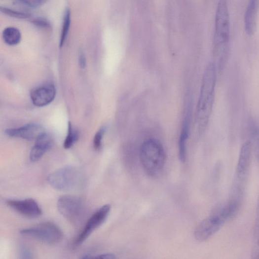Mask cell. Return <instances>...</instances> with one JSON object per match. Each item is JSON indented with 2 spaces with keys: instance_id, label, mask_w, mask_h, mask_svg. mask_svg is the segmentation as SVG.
Wrapping results in <instances>:
<instances>
[{
  "instance_id": "obj_15",
  "label": "cell",
  "mask_w": 259,
  "mask_h": 259,
  "mask_svg": "<svg viewBox=\"0 0 259 259\" xmlns=\"http://www.w3.org/2000/svg\"><path fill=\"white\" fill-rule=\"evenodd\" d=\"M259 0H249L245 15V31L249 36L254 34L257 21Z\"/></svg>"
},
{
  "instance_id": "obj_5",
  "label": "cell",
  "mask_w": 259,
  "mask_h": 259,
  "mask_svg": "<svg viewBox=\"0 0 259 259\" xmlns=\"http://www.w3.org/2000/svg\"><path fill=\"white\" fill-rule=\"evenodd\" d=\"M85 179L83 172L77 167L66 166L51 173L48 181L56 189L69 191L83 187Z\"/></svg>"
},
{
  "instance_id": "obj_23",
  "label": "cell",
  "mask_w": 259,
  "mask_h": 259,
  "mask_svg": "<svg viewBox=\"0 0 259 259\" xmlns=\"http://www.w3.org/2000/svg\"><path fill=\"white\" fill-rule=\"evenodd\" d=\"M78 63L79 67L82 69H85L86 66V60L83 52H79L78 57Z\"/></svg>"
},
{
  "instance_id": "obj_6",
  "label": "cell",
  "mask_w": 259,
  "mask_h": 259,
  "mask_svg": "<svg viewBox=\"0 0 259 259\" xmlns=\"http://www.w3.org/2000/svg\"><path fill=\"white\" fill-rule=\"evenodd\" d=\"M59 212L70 223H80L87 213V207L83 199L74 195H64L57 202Z\"/></svg>"
},
{
  "instance_id": "obj_18",
  "label": "cell",
  "mask_w": 259,
  "mask_h": 259,
  "mask_svg": "<svg viewBox=\"0 0 259 259\" xmlns=\"http://www.w3.org/2000/svg\"><path fill=\"white\" fill-rule=\"evenodd\" d=\"M79 134L78 131L73 128L71 123L69 124L68 133L64 145L65 149L71 148L78 141Z\"/></svg>"
},
{
  "instance_id": "obj_8",
  "label": "cell",
  "mask_w": 259,
  "mask_h": 259,
  "mask_svg": "<svg viewBox=\"0 0 259 259\" xmlns=\"http://www.w3.org/2000/svg\"><path fill=\"white\" fill-rule=\"evenodd\" d=\"M109 204L102 206L90 218L81 232L77 236L74 242L76 246L82 244L91 234L106 221L111 211Z\"/></svg>"
},
{
  "instance_id": "obj_1",
  "label": "cell",
  "mask_w": 259,
  "mask_h": 259,
  "mask_svg": "<svg viewBox=\"0 0 259 259\" xmlns=\"http://www.w3.org/2000/svg\"><path fill=\"white\" fill-rule=\"evenodd\" d=\"M217 73L216 66L211 63L203 74L195 119L196 130L199 135L205 132L211 116L215 101Z\"/></svg>"
},
{
  "instance_id": "obj_3",
  "label": "cell",
  "mask_w": 259,
  "mask_h": 259,
  "mask_svg": "<svg viewBox=\"0 0 259 259\" xmlns=\"http://www.w3.org/2000/svg\"><path fill=\"white\" fill-rule=\"evenodd\" d=\"M140 159L145 171L149 176L156 178L160 176L166 162V155L163 145L157 139H148L141 147Z\"/></svg>"
},
{
  "instance_id": "obj_2",
  "label": "cell",
  "mask_w": 259,
  "mask_h": 259,
  "mask_svg": "<svg viewBox=\"0 0 259 259\" xmlns=\"http://www.w3.org/2000/svg\"><path fill=\"white\" fill-rule=\"evenodd\" d=\"M230 19L226 0L218 3L216 17L213 40L214 61L218 64L227 62L229 50Z\"/></svg>"
},
{
  "instance_id": "obj_11",
  "label": "cell",
  "mask_w": 259,
  "mask_h": 259,
  "mask_svg": "<svg viewBox=\"0 0 259 259\" xmlns=\"http://www.w3.org/2000/svg\"><path fill=\"white\" fill-rule=\"evenodd\" d=\"M7 204L19 213L29 218H37L42 214L41 209L33 199L11 200L8 201Z\"/></svg>"
},
{
  "instance_id": "obj_9",
  "label": "cell",
  "mask_w": 259,
  "mask_h": 259,
  "mask_svg": "<svg viewBox=\"0 0 259 259\" xmlns=\"http://www.w3.org/2000/svg\"><path fill=\"white\" fill-rule=\"evenodd\" d=\"M56 96L54 85L46 84L34 88L31 92V98L34 105L37 107H44L53 101Z\"/></svg>"
},
{
  "instance_id": "obj_16",
  "label": "cell",
  "mask_w": 259,
  "mask_h": 259,
  "mask_svg": "<svg viewBox=\"0 0 259 259\" xmlns=\"http://www.w3.org/2000/svg\"><path fill=\"white\" fill-rule=\"evenodd\" d=\"M2 37L4 42L9 46H15L21 41L22 34L21 32L15 27H7L2 33Z\"/></svg>"
},
{
  "instance_id": "obj_14",
  "label": "cell",
  "mask_w": 259,
  "mask_h": 259,
  "mask_svg": "<svg viewBox=\"0 0 259 259\" xmlns=\"http://www.w3.org/2000/svg\"><path fill=\"white\" fill-rule=\"evenodd\" d=\"M252 150L251 142L245 143L242 147L236 168L237 178L243 179L249 170Z\"/></svg>"
},
{
  "instance_id": "obj_7",
  "label": "cell",
  "mask_w": 259,
  "mask_h": 259,
  "mask_svg": "<svg viewBox=\"0 0 259 259\" xmlns=\"http://www.w3.org/2000/svg\"><path fill=\"white\" fill-rule=\"evenodd\" d=\"M23 234L33 236L46 244L54 245L62 240L63 233L61 229L52 222H44L29 229L22 230Z\"/></svg>"
},
{
  "instance_id": "obj_17",
  "label": "cell",
  "mask_w": 259,
  "mask_h": 259,
  "mask_svg": "<svg viewBox=\"0 0 259 259\" xmlns=\"http://www.w3.org/2000/svg\"><path fill=\"white\" fill-rule=\"evenodd\" d=\"M71 23V13L70 9H67L64 18L63 25L60 40V47H62L64 45L68 37Z\"/></svg>"
},
{
  "instance_id": "obj_25",
  "label": "cell",
  "mask_w": 259,
  "mask_h": 259,
  "mask_svg": "<svg viewBox=\"0 0 259 259\" xmlns=\"http://www.w3.org/2000/svg\"><path fill=\"white\" fill-rule=\"evenodd\" d=\"M21 255L23 256L22 258L30 259L32 258L31 252L27 249L23 250Z\"/></svg>"
},
{
  "instance_id": "obj_20",
  "label": "cell",
  "mask_w": 259,
  "mask_h": 259,
  "mask_svg": "<svg viewBox=\"0 0 259 259\" xmlns=\"http://www.w3.org/2000/svg\"><path fill=\"white\" fill-rule=\"evenodd\" d=\"M30 22L34 26L37 28L50 29L51 28V25L48 19L42 17H31Z\"/></svg>"
},
{
  "instance_id": "obj_21",
  "label": "cell",
  "mask_w": 259,
  "mask_h": 259,
  "mask_svg": "<svg viewBox=\"0 0 259 259\" xmlns=\"http://www.w3.org/2000/svg\"><path fill=\"white\" fill-rule=\"evenodd\" d=\"M105 128H102L95 134L93 140V146L95 149H100L102 146L103 139L105 133Z\"/></svg>"
},
{
  "instance_id": "obj_12",
  "label": "cell",
  "mask_w": 259,
  "mask_h": 259,
  "mask_svg": "<svg viewBox=\"0 0 259 259\" xmlns=\"http://www.w3.org/2000/svg\"><path fill=\"white\" fill-rule=\"evenodd\" d=\"M53 142L51 136L46 132L39 136L36 140L35 146L30 152V159L36 162L40 159L44 154L51 148Z\"/></svg>"
},
{
  "instance_id": "obj_4",
  "label": "cell",
  "mask_w": 259,
  "mask_h": 259,
  "mask_svg": "<svg viewBox=\"0 0 259 259\" xmlns=\"http://www.w3.org/2000/svg\"><path fill=\"white\" fill-rule=\"evenodd\" d=\"M231 219V214L225 205L219 208L196 227L194 233L195 240L199 242L208 241Z\"/></svg>"
},
{
  "instance_id": "obj_13",
  "label": "cell",
  "mask_w": 259,
  "mask_h": 259,
  "mask_svg": "<svg viewBox=\"0 0 259 259\" xmlns=\"http://www.w3.org/2000/svg\"><path fill=\"white\" fill-rule=\"evenodd\" d=\"M190 110L188 105L185 112L182 128L179 139V157L182 162L185 163L186 157V147L190 131Z\"/></svg>"
},
{
  "instance_id": "obj_19",
  "label": "cell",
  "mask_w": 259,
  "mask_h": 259,
  "mask_svg": "<svg viewBox=\"0 0 259 259\" xmlns=\"http://www.w3.org/2000/svg\"><path fill=\"white\" fill-rule=\"evenodd\" d=\"M0 12L9 17L19 19H30L32 17L29 13L15 10L2 6H0Z\"/></svg>"
},
{
  "instance_id": "obj_22",
  "label": "cell",
  "mask_w": 259,
  "mask_h": 259,
  "mask_svg": "<svg viewBox=\"0 0 259 259\" xmlns=\"http://www.w3.org/2000/svg\"><path fill=\"white\" fill-rule=\"evenodd\" d=\"M17 1L29 7L37 8L43 4L46 0H17Z\"/></svg>"
},
{
  "instance_id": "obj_24",
  "label": "cell",
  "mask_w": 259,
  "mask_h": 259,
  "mask_svg": "<svg viewBox=\"0 0 259 259\" xmlns=\"http://www.w3.org/2000/svg\"><path fill=\"white\" fill-rule=\"evenodd\" d=\"M93 258L103 259H113L116 258V257L112 254L108 253L97 255L96 256L93 257Z\"/></svg>"
},
{
  "instance_id": "obj_10",
  "label": "cell",
  "mask_w": 259,
  "mask_h": 259,
  "mask_svg": "<svg viewBox=\"0 0 259 259\" xmlns=\"http://www.w3.org/2000/svg\"><path fill=\"white\" fill-rule=\"evenodd\" d=\"M5 132L9 137L33 141L36 140L45 131L41 125L30 123L18 128L7 129Z\"/></svg>"
}]
</instances>
